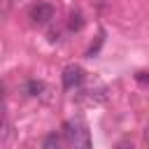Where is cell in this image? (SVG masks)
I'll return each instance as SVG.
<instances>
[{"mask_svg":"<svg viewBox=\"0 0 149 149\" xmlns=\"http://www.w3.org/2000/svg\"><path fill=\"white\" fill-rule=\"evenodd\" d=\"M30 19L33 23H49L54 19V5L49 2H37L30 7Z\"/></svg>","mask_w":149,"mask_h":149,"instance_id":"obj_2","label":"cell"},{"mask_svg":"<svg viewBox=\"0 0 149 149\" xmlns=\"http://www.w3.org/2000/svg\"><path fill=\"white\" fill-rule=\"evenodd\" d=\"M116 149H133V144H130V142H121Z\"/></svg>","mask_w":149,"mask_h":149,"instance_id":"obj_7","label":"cell"},{"mask_svg":"<svg viewBox=\"0 0 149 149\" xmlns=\"http://www.w3.org/2000/svg\"><path fill=\"white\" fill-rule=\"evenodd\" d=\"M42 91H44V84L42 81H37V79H28L26 84H23V93L26 95H42Z\"/></svg>","mask_w":149,"mask_h":149,"instance_id":"obj_4","label":"cell"},{"mask_svg":"<svg viewBox=\"0 0 149 149\" xmlns=\"http://www.w3.org/2000/svg\"><path fill=\"white\" fill-rule=\"evenodd\" d=\"M81 26H84L81 14H79V12H72V14H70V30H81Z\"/></svg>","mask_w":149,"mask_h":149,"instance_id":"obj_5","label":"cell"},{"mask_svg":"<svg viewBox=\"0 0 149 149\" xmlns=\"http://www.w3.org/2000/svg\"><path fill=\"white\" fill-rule=\"evenodd\" d=\"M84 81V70L79 68V65H68L65 70H63V86L65 88H74V86H79Z\"/></svg>","mask_w":149,"mask_h":149,"instance_id":"obj_3","label":"cell"},{"mask_svg":"<svg viewBox=\"0 0 149 149\" xmlns=\"http://www.w3.org/2000/svg\"><path fill=\"white\" fill-rule=\"evenodd\" d=\"M68 137H70V144L72 149H91V135L86 130V126L81 123H68Z\"/></svg>","mask_w":149,"mask_h":149,"instance_id":"obj_1","label":"cell"},{"mask_svg":"<svg viewBox=\"0 0 149 149\" xmlns=\"http://www.w3.org/2000/svg\"><path fill=\"white\" fill-rule=\"evenodd\" d=\"M135 79H137L140 84H149V72H137Z\"/></svg>","mask_w":149,"mask_h":149,"instance_id":"obj_6","label":"cell"}]
</instances>
